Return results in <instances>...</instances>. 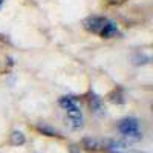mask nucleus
Instances as JSON below:
<instances>
[{
	"instance_id": "3",
	"label": "nucleus",
	"mask_w": 153,
	"mask_h": 153,
	"mask_svg": "<svg viewBox=\"0 0 153 153\" xmlns=\"http://www.w3.org/2000/svg\"><path fill=\"white\" fill-rule=\"evenodd\" d=\"M68 112V120H69V124L74 130H78L83 127V123H84V118H83V112L78 106H74L71 109L66 110Z\"/></svg>"
},
{
	"instance_id": "6",
	"label": "nucleus",
	"mask_w": 153,
	"mask_h": 153,
	"mask_svg": "<svg viewBox=\"0 0 153 153\" xmlns=\"http://www.w3.org/2000/svg\"><path fill=\"white\" fill-rule=\"evenodd\" d=\"M120 32H118V26H117V23L112 22V20H107L106 23V26L103 28V31L100 32V35L103 37V38H112V37H117Z\"/></svg>"
},
{
	"instance_id": "11",
	"label": "nucleus",
	"mask_w": 153,
	"mask_h": 153,
	"mask_svg": "<svg viewBox=\"0 0 153 153\" xmlns=\"http://www.w3.org/2000/svg\"><path fill=\"white\" fill-rule=\"evenodd\" d=\"M149 61H150V57H146V55H136L135 57V65H146Z\"/></svg>"
},
{
	"instance_id": "5",
	"label": "nucleus",
	"mask_w": 153,
	"mask_h": 153,
	"mask_svg": "<svg viewBox=\"0 0 153 153\" xmlns=\"http://www.w3.org/2000/svg\"><path fill=\"white\" fill-rule=\"evenodd\" d=\"M83 147L89 152H98L101 149H104V143L97 139V138H89L87 136V138L83 139Z\"/></svg>"
},
{
	"instance_id": "13",
	"label": "nucleus",
	"mask_w": 153,
	"mask_h": 153,
	"mask_svg": "<svg viewBox=\"0 0 153 153\" xmlns=\"http://www.w3.org/2000/svg\"><path fill=\"white\" fill-rule=\"evenodd\" d=\"M109 153H126L123 150H109Z\"/></svg>"
},
{
	"instance_id": "1",
	"label": "nucleus",
	"mask_w": 153,
	"mask_h": 153,
	"mask_svg": "<svg viewBox=\"0 0 153 153\" xmlns=\"http://www.w3.org/2000/svg\"><path fill=\"white\" fill-rule=\"evenodd\" d=\"M118 130L127 136L129 139H138L143 138V133H141V129H139V120L133 118V117H129V118H124L118 123Z\"/></svg>"
},
{
	"instance_id": "12",
	"label": "nucleus",
	"mask_w": 153,
	"mask_h": 153,
	"mask_svg": "<svg viewBox=\"0 0 153 153\" xmlns=\"http://www.w3.org/2000/svg\"><path fill=\"white\" fill-rule=\"evenodd\" d=\"M69 153H80V147L75 146V144H72V146L69 147Z\"/></svg>"
},
{
	"instance_id": "8",
	"label": "nucleus",
	"mask_w": 153,
	"mask_h": 153,
	"mask_svg": "<svg viewBox=\"0 0 153 153\" xmlns=\"http://www.w3.org/2000/svg\"><path fill=\"white\" fill-rule=\"evenodd\" d=\"M9 141L12 146H23L25 141H26V138H25V135L19 130H14L11 133V138H9Z\"/></svg>"
},
{
	"instance_id": "7",
	"label": "nucleus",
	"mask_w": 153,
	"mask_h": 153,
	"mask_svg": "<svg viewBox=\"0 0 153 153\" xmlns=\"http://www.w3.org/2000/svg\"><path fill=\"white\" fill-rule=\"evenodd\" d=\"M37 130L40 132L42 135H45V136H51V138H54V136H61V133L55 129V127L49 126V124H46V123L37 124Z\"/></svg>"
},
{
	"instance_id": "9",
	"label": "nucleus",
	"mask_w": 153,
	"mask_h": 153,
	"mask_svg": "<svg viewBox=\"0 0 153 153\" xmlns=\"http://www.w3.org/2000/svg\"><path fill=\"white\" fill-rule=\"evenodd\" d=\"M58 104H60L63 109L68 110V109L76 106V98H75V97H61V98L58 100Z\"/></svg>"
},
{
	"instance_id": "4",
	"label": "nucleus",
	"mask_w": 153,
	"mask_h": 153,
	"mask_svg": "<svg viewBox=\"0 0 153 153\" xmlns=\"http://www.w3.org/2000/svg\"><path fill=\"white\" fill-rule=\"evenodd\" d=\"M89 101V107H91V110L98 115V117H101V115H104V106H103V100H101L97 94H91L87 98Z\"/></svg>"
},
{
	"instance_id": "14",
	"label": "nucleus",
	"mask_w": 153,
	"mask_h": 153,
	"mask_svg": "<svg viewBox=\"0 0 153 153\" xmlns=\"http://www.w3.org/2000/svg\"><path fill=\"white\" fill-rule=\"evenodd\" d=\"M112 3H121V2H124V0H110Z\"/></svg>"
},
{
	"instance_id": "2",
	"label": "nucleus",
	"mask_w": 153,
	"mask_h": 153,
	"mask_svg": "<svg viewBox=\"0 0 153 153\" xmlns=\"http://www.w3.org/2000/svg\"><path fill=\"white\" fill-rule=\"evenodd\" d=\"M107 23V19L106 17H98V16H91L87 17L84 22H83V26L86 31L92 32V34H100L103 31V28L106 26Z\"/></svg>"
},
{
	"instance_id": "10",
	"label": "nucleus",
	"mask_w": 153,
	"mask_h": 153,
	"mask_svg": "<svg viewBox=\"0 0 153 153\" xmlns=\"http://www.w3.org/2000/svg\"><path fill=\"white\" fill-rule=\"evenodd\" d=\"M110 101L115 104H124V95L121 94V91H113L110 95H109Z\"/></svg>"
},
{
	"instance_id": "15",
	"label": "nucleus",
	"mask_w": 153,
	"mask_h": 153,
	"mask_svg": "<svg viewBox=\"0 0 153 153\" xmlns=\"http://www.w3.org/2000/svg\"><path fill=\"white\" fill-rule=\"evenodd\" d=\"M2 2H3V0H0V5H2Z\"/></svg>"
}]
</instances>
